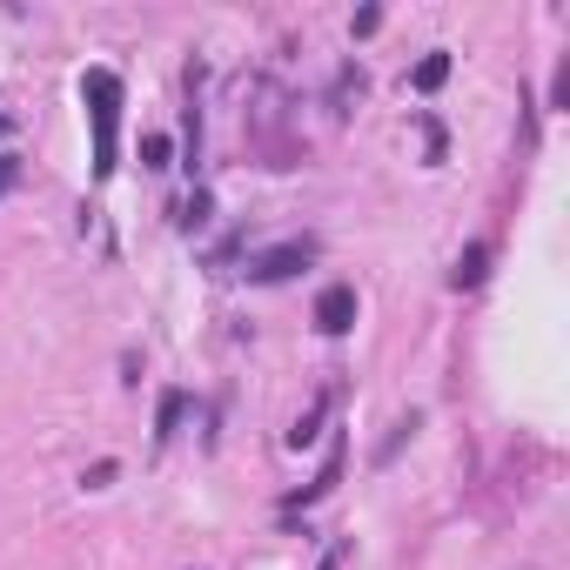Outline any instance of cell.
<instances>
[{"label": "cell", "instance_id": "3", "mask_svg": "<svg viewBox=\"0 0 570 570\" xmlns=\"http://www.w3.org/2000/svg\"><path fill=\"white\" fill-rule=\"evenodd\" d=\"M316 330L323 336H350L356 330V289L350 282H330V289L316 296Z\"/></svg>", "mask_w": 570, "mask_h": 570}, {"label": "cell", "instance_id": "9", "mask_svg": "<svg viewBox=\"0 0 570 570\" xmlns=\"http://www.w3.org/2000/svg\"><path fill=\"white\" fill-rule=\"evenodd\" d=\"M168 135H141V168H168Z\"/></svg>", "mask_w": 570, "mask_h": 570}, {"label": "cell", "instance_id": "11", "mask_svg": "<svg viewBox=\"0 0 570 570\" xmlns=\"http://www.w3.org/2000/svg\"><path fill=\"white\" fill-rule=\"evenodd\" d=\"M208 222V195H188V208H181V228H202Z\"/></svg>", "mask_w": 570, "mask_h": 570}, {"label": "cell", "instance_id": "5", "mask_svg": "<svg viewBox=\"0 0 570 570\" xmlns=\"http://www.w3.org/2000/svg\"><path fill=\"white\" fill-rule=\"evenodd\" d=\"M490 275V242H470L463 255H456V268H450V282L456 289H476V282Z\"/></svg>", "mask_w": 570, "mask_h": 570}, {"label": "cell", "instance_id": "12", "mask_svg": "<svg viewBox=\"0 0 570 570\" xmlns=\"http://www.w3.org/2000/svg\"><path fill=\"white\" fill-rule=\"evenodd\" d=\"M21 181V155H0V195H8Z\"/></svg>", "mask_w": 570, "mask_h": 570}, {"label": "cell", "instance_id": "7", "mask_svg": "<svg viewBox=\"0 0 570 570\" xmlns=\"http://www.w3.org/2000/svg\"><path fill=\"white\" fill-rule=\"evenodd\" d=\"M181 410H188V390H168V396H161V410H155V436H161V443L175 436V423H181Z\"/></svg>", "mask_w": 570, "mask_h": 570}, {"label": "cell", "instance_id": "14", "mask_svg": "<svg viewBox=\"0 0 570 570\" xmlns=\"http://www.w3.org/2000/svg\"><path fill=\"white\" fill-rule=\"evenodd\" d=\"M316 570H343V557H323V563H316Z\"/></svg>", "mask_w": 570, "mask_h": 570}, {"label": "cell", "instance_id": "10", "mask_svg": "<svg viewBox=\"0 0 570 570\" xmlns=\"http://www.w3.org/2000/svg\"><path fill=\"white\" fill-rule=\"evenodd\" d=\"M550 108H570V55H563L557 75H550Z\"/></svg>", "mask_w": 570, "mask_h": 570}, {"label": "cell", "instance_id": "15", "mask_svg": "<svg viewBox=\"0 0 570 570\" xmlns=\"http://www.w3.org/2000/svg\"><path fill=\"white\" fill-rule=\"evenodd\" d=\"M0 135H8V121H0Z\"/></svg>", "mask_w": 570, "mask_h": 570}, {"label": "cell", "instance_id": "4", "mask_svg": "<svg viewBox=\"0 0 570 570\" xmlns=\"http://www.w3.org/2000/svg\"><path fill=\"white\" fill-rule=\"evenodd\" d=\"M343 483V443H330V456H323V470H316V483H303L289 503H282V510H309V503H323L330 490Z\"/></svg>", "mask_w": 570, "mask_h": 570}, {"label": "cell", "instance_id": "2", "mask_svg": "<svg viewBox=\"0 0 570 570\" xmlns=\"http://www.w3.org/2000/svg\"><path fill=\"white\" fill-rule=\"evenodd\" d=\"M309 262H316V242L303 235V242H282V248L255 255V262H248V275H255V282H289V275H296V268H309Z\"/></svg>", "mask_w": 570, "mask_h": 570}, {"label": "cell", "instance_id": "1", "mask_svg": "<svg viewBox=\"0 0 570 570\" xmlns=\"http://www.w3.org/2000/svg\"><path fill=\"white\" fill-rule=\"evenodd\" d=\"M81 101L95 121V181H108L121 168V75L115 68H88L81 75Z\"/></svg>", "mask_w": 570, "mask_h": 570}, {"label": "cell", "instance_id": "6", "mask_svg": "<svg viewBox=\"0 0 570 570\" xmlns=\"http://www.w3.org/2000/svg\"><path fill=\"white\" fill-rule=\"evenodd\" d=\"M443 81H450V55L436 48V55H423V61H416V75H410V88H416V95H436Z\"/></svg>", "mask_w": 570, "mask_h": 570}, {"label": "cell", "instance_id": "13", "mask_svg": "<svg viewBox=\"0 0 570 570\" xmlns=\"http://www.w3.org/2000/svg\"><path fill=\"white\" fill-rule=\"evenodd\" d=\"M81 483H88V490H108V483H115V463H95V470H88Z\"/></svg>", "mask_w": 570, "mask_h": 570}, {"label": "cell", "instance_id": "8", "mask_svg": "<svg viewBox=\"0 0 570 570\" xmlns=\"http://www.w3.org/2000/svg\"><path fill=\"white\" fill-rule=\"evenodd\" d=\"M323 416H330V403H316V410H309V416H303V423H296V430H289V450H309V443H316V436H323V430H316V423H323Z\"/></svg>", "mask_w": 570, "mask_h": 570}]
</instances>
